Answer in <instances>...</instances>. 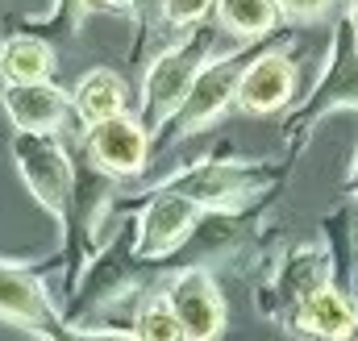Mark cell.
<instances>
[{
    "mask_svg": "<svg viewBox=\"0 0 358 341\" xmlns=\"http://www.w3.org/2000/svg\"><path fill=\"white\" fill-rule=\"evenodd\" d=\"M138 229L134 233H113L96 258L88 262V270L67 287V304H63V333L67 329H88L92 321L113 308L117 300H125V291L138 283Z\"/></svg>",
    "mask_w": 358,
    "mask_h": 341,
    "instance_id": "6da1fadb",
    "label": "cell"
},
{
    "mask_svg": "<svg viewBox=\"0 0 358 341\" xmlns=\"http://www.w3.org/2000/svg\"><path fill=\"white\" fill-rule=\"evenodd\" d=\"M217 29L221 25H200L192 38L176 42L171 50H163L150 67H146V80H142V113L138 121L150 129V133H163L167 121L179 113V104L187 100V92L196 84V75L213 63V42H217Z\"/></svg>",
    "mask_w": 358,
    "mask_h": 341,
    "instance_id": "7a4b0ae2",
    "label": "cell"
},
{
    "mask_svg": "<svg viewBox=\"0 0 358 341\" xmlns=\"http://www.w3.org/2000/svg\"><path fill=\"white\" fill-rule=\"evenodd\" d=\"M275 170L263 163H225V159H204L196 167H183L179 175L163 179V191H176L183 200H192L204 212H238L242 204H250L259 191L275 187Z\"/></svg>",
    "mask_w": 358,
    "mask_h": 341,
    "instance_id": "3957f363",
    "label": "cell"
},
{
    "mask_svg": "<svg viewBox=\"0 0 358 341\" xmlns=\"http://www.w3.org/2000/svg\"><path fill=\"white\" fill-rule=\"evenodd\" d=\"M338 108H358V25L350 17H342L334 25V46H329V67L321 71V80L313 87V96L283 121L287 142H304L308 129Z\"/></svg>",
    "mask_w": 358,
    "mask_h": 341,
    "instance_id": "277c9868",
    "label": "cell"
},
{
    "mask_svg": "<svg viewBox=\"0 0 358 341\" xmlns=\"http://www.w3.org/2000/svg\"><path fill=\"white\" fill-rule=\"evenodd\" d=\"M13 163L21 170L29 196L67 225L71 217V200H76V163L67 154V146L59 142V133H17L13 138Z\"/></svg>",
    "mask_w": 358,
    "mask_h": 341,
    "instance_id": "5b68a950",
    "label": "cell"
},
{
    "mask_svg": "<svg viewBox=\"0 0 358 341\" xmlns=\"http://www.w3.org/2000/svg\"><path fill=\"white\" fill-rule=\"evenodd\" d=\"M325 287H334L329 250H325L321 242H304V246H296V250H287V254L279 258V266L271 270V279L259 287V300H255V304H259V312H263L267 321L292 329L296 308H300L308 296L325 291Z\"/></svg>",
    "mask_w": 358,
    "mask_h": 341,
    "instance_id": "8992f818",
    "label": "cell"
},
{
    "mask_svg": "<svg viewBox=\"0 0 358 341\" xmlns=\"http://www.w3.org/2000/svg\"><path fill=\"white\" fill-rule=\"evenodd\" d=\"M242 71H246V63H242V55H225V59H213L200 75H196V84L187 92V100L179 104V113L167 121V129H163V142H187L192 133H200V129H208L229 104H238V84H242Z\"/></svg>",
    "mask_w": 358,
    "mask_h": 341,
    "instance_id": "52a82bcc",
    "label": "cell"
},
{
    "mask_svg": "<svg viewBox=\"0 0 358 341\" xmlns=\"http://www.w3.org/2000/svg\"><path fill=\"white\" fill-rule=\"evenodd\" d=\"M163 296H167L179 329H183V341H217L225 333L229 308H225V296H221L217 279L204 266L176 270V279H171V287Z\"/></svg>",
    "mask_w": 358,
    "mask_h": 341,
    "instance_id": "ba28073f",
    "label": "cell"
},
{
    "mask_svg": "<svg viewBox=\"0 0 358 341\" xmlns=\"http://www.w3.org/2000/svg\"><path fill=\"white\" fill-rule=\"evenodd\" d=\"M200 217H204V208H196L192 200L155 187L150 200L138 212V258L142 262H159V258L179 254L187 246V238L196 233Z\"/></svg>",
    "mask_w": 358,
    "mask_h": 341,
    "instance_id": "9c48e42d",
    "label": "cell"
},
{
    "mask_svg": "<svg viewBox=\"0 0 358 341\" xmlns=\"http://www.w3.org/2000/svg\"><path fill=\"white\" fill-rule=\"evenodd\" d=\"M0 321L38 333V341L63 333V308L50 300L38 270H25L17 262H0Z\"/></svg>",
    "mask_w": 358,
    "mask_h": 341,
    "instance_id": "30bf717a",
    "label": "cell"
},
{
    "mask_svg": "<svg viewBox=\"0 0 358 341\" xmlns=\"http://www.w3.org/2000/svg\"><path fill=\"white\" fill-rule=\"evenodd\" d=\"M84 150H88V159L104 175L129 179V175H138V170L146 167V159H150V129L138 117L121 113L113 121L92 125L88 133H84Z\"/></svg>",
    "mask_w": 358,
    "mask_h": 341,
    "instance_id": "8fae6325",
    "label": "cell"
},
{
    "mask_svg": "<svg viewBox=\"0 0 358 341\" xmlns=\"http://www.w3.org/2000/svg\"><path fill=\"white\" fill-rule=\"evenodd\" d=\"M296 96V63L283 50H267L246 63L242 84H238V108L242 113H279Z\"/></svg>",
    "mask_w": 358,
    "mask_h": 341,
    "instance_id": "7c38bea8",
    "label": "cell"
},
{
    "mask_svg": "<svg viewBox=\"0 0 358 341\" xmlns=\"http://www.w3.org/2000/svg\"><path fill=\"white\" fill-rule=\"evenodd\" d=\"M0 100L17 133H59L71 108V96L50 80L46 84H4Z\"/></svg>",
    "mask_w": 358,
    "mask_h": 341,
    "instance_id": "4fadbf2b",
    "label": "cell"
},
{
    "mask_svg": "<svg viewBox=\"0 0 358 341\" xmlns=\"http://www.w3.org/2000/svg\"><path fill=\"white\" fill-rule=\"evenodd\" d=\"M292 329L313 333V338H321V341H350L358 333L355 296H346V291H338V287H325V291L308 296V300L296 308Z\"/></svg>",
    "mask_w": 358,
    "mask_h": 341,
    "instance_id": "5bb4252c",
    "label": "cell"
},
{
    "mask_svg": "<svg viewBox=\"0 0 358 341\" xmlns=\"http://www.w3.org/2000/svg\"><path fill=\"white\" fill-rule=\"evenodd\" d=\"M71 108L84 121V129L121 117L125 113V80L108 67H92V71L80 75V84L71 87Z\"/></svg>",
    "mask_w": 358,
    "mask_h": 341,
    "instance_id": "9a60e30c",
    "label": "cell"
},
{
    "mask_svg": "<svg viewBox=\"0 0 358 341\" xmlns=\"http://www.w3.org/2000/svg\"><path fill=\"white\" fill-rule=\"evenodd\" d=\"M55 71V46L38 34H13L0 42V80L4 84H46Z\"/></svg>",
    "mask_w": 358,
    "mask_h": 341,
    "instance_id": "2e32d148",
    "label": "cell"
},
{
    "mask_svg": "<svg viewBox=\"0 0 358 341\" xmlns=\"http://www.w3.org/2000/svg\"><path fill=\"white\" fill-rule=\"evenodd\" d=\"M217 21H221V29H229L238 38H259V34L275 29L279 4L275 0H217Z\"/></svg>",
    "mask_w": 358,
    "mask_h": 341,
    "instance_id": "e0dca14e",
    "label": "cell"
},
{
    "mask_svg": "<svg viewBox=\"0 0 358 341\" xmlns=\"http://www.w3.org/2000/svg\"><path fill=\"white\" fill-rule=\"evenodd\" d=\"M134 338L138 341H183L176 312L167 304V296H146L134 312Z\"/></svg>",
    "mask_w": 358,
    "mask_h": 341,
    "instance_id": "ac0fdd59",
    "label": "cell"
},
{
    "mask_svg": "<svg viewBox=\"0 0 358 341\" xmlns=\"http://www.w3.org/2000/svg\"><path fill=\"white\" fill-rule=\"evenodd\" d=\"M213 8H217V0H163V21L187 29V25H200Z\"/></svg>",
    "mask_w": 358,
    "mask_h": 341,
    "instance_id": "d6986e66",
    "label": "cell"
},
{
    "mask_svg": "<svg viewBox=\"0 0 358 341\" xmlns=\"http://www.w3.org/2000/svg\"><path fill=\"white\" fill-rule=\"evenodd\" d=\"M279 4V17L287 21H317L334 8V0H275Z\"/></svg>",
    "mask_w": 358,
    "mask_h": 341,
    "instance_id": "ffe728a7",
    "label": "cell"
},
{
    "mask_svg": "<svg viewBox=\"0 0 358 341\" xmlns=\"http://www.w3.org/2000/svg\"><path fill=\"white\" fill-rule=\"evenodd\" d=\"M92 8H100V0H59V17H63V29H67V34H76V29L84 25V17H88Z\"/></svg>",
    "mask_w": 358,
    "mask_h": 341,
    "instance_id": "44dd1931",
    "label": "cell"
},
{
    "mask_svg": "<svg viewBox=\"0 0 358 341\" xmlns=\"http://www.w3.org/2000/svg\"><path fill=\"white\" fill-rule=\"evenodd\" d=\"M71 333V341H138L134 333H121V329H96V325H88V329H67Z\"/></svg>",
    "mask_w": 358,
    "mask_h": 341,
    "instance_id": "7402d4cb",
    "label": "cell"
},
{
    "mask_svg": "<svg viewBox=\"0 0 358 341\" xmlns=\"http://www.w3.org/2000/svg\"><path fill=\"white\" fill-rule=\"evenodd\" d=\"M104 8H117V13H138L142 8V0H100Z\"/></svg>",
    "mask_w": 358,
    "mask_h": 341,
    "instance_id": "603a6c76",
    "label": "cell"
},
{
    "mask_svg": "<svg viewBox=\"0 0 358 341\" xmlns=\"http://www.w3.org/2000/svg\"><path fill=\"white\" fill-rule=\"evenodd\" d=\"M346 191H350V200H358V150H355V167H350V179H346Z\"/></svg>",
    "mask_w": 358,
    "mask_h": 341,
    "instance_id": "cb8c5ba5",
    "label": "cell"
},
{
    "mask_svg": "<svg viewBox=\"0 0 358 341\" xmlns=\"http://www.w3.org/2000/svg\"><path fill=\"white\" fill-rule=\"evenodd\" d=\"M346 17H350V21L358 25V0H350V13H346Z\"/></svg>",
    "mask_w": 358,
    "mask_h": 341,
    "instance_id": "d4e9b609",
    "label": "cell"
},
{
    "mask_svg": "<svg viewBox=\"0 0 358 341\" xmlns=\"http://www.w3.org/2000/svg\"><path fill=\"white\" fill-rule=\"evenodd\" d=\"M42 341H71V333H59V338H42Z\"/></svg>",
    "mask_w": 358,
    "mask_h": 341,
    "instance_id": "484cf974",
    "label": "cell"
}]
</instances>
